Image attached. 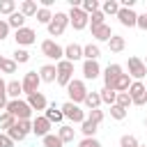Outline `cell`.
Masks as SVG:
<instances>
[{"label": "cell", "instance_id": "cell-1", "mask_svg": "<svg viewBox=\"0 0 147 147\" xmlns=\"http://www.w3.org/2000/svg\"><path fill=\"white\" fill-rule=\"evenodd\" d=\"M7 113H11L14 117H16V122H21V119H32V108H30V103L25 101V99H9V103H7Z\"/></svg>", "mask_w": 147, "mask_h": 147}, {"label": "cell", "instance_id": "cell-2", "mask_svg": "<svg viewBox=\"0 0 147 147\" xmlns=\"http://www.w3.org/2000/svg\"><path fill=\"white\" fill-rule=\"evenodd\" d=\"M87 92H90V90H87V85H85L83 78H74V80L67 85V94H69V101H71V103H78V106H80V103L85 101Z\"/></svg>", "mask_w": 147, "mask_h": 147}, {"label": "cell", "instance_id": "cell-3", "mask_svg": "<svg viewBox=\"0 0 147 147\" xmlns=\"http://www.w3.org/2000/svg\"><path fill=\"white\" fill-rule=\"evenodd\" d=\"M60 110H62V115H64V119H69L71 124H83L85 119H87V113L78 106V103H71V101H64L62 106H60Z\"/></svg>", "mask_w": 147, "mask_h": 147}, {"label": "cell", "instance_id": "cell-4", "mask_svg": "<svg viewBox=\"0 0 147 147\" xmlns=\"http://www.w3.org/2000/svg\"><path fill=\"white\" fill-rule=\"evenodd\" d=\"M41 55L48 60H55V64L60 60H64V46H60L55 39H44L41 41Z\"/></svg>", "mask_w": 147, "mask_h": 147}, {"label": "cell", "instance_id": "cell-5", "mask_svg": "<svg viewBox=\"0 0 147 147\" xmlns=\"http://www.w3.org/2000/svg\"><path fill=\"white\" fill-rule=\"evenodd\" d=\"M67 25H69V14H64V11H55V14H53V21L46 25V30H48L51 37H60V34L67 30Z\"/></svg>", "mask_w": 147, "mask_h": 147}, {"label": "cell", "instance_id": "cell-6", "mask_svg": "<svg viewBox=\"0 0 147 147\" xmlns=\"http://www.w3.org/2000/svg\"><path fill=\"white\" fill-rule=\"evenodd\" d=\"M14 41H16V48H28V46L37 44V32L25 25V28H21V30L14 32Z\"/></svg>", "mask_w": 147, "mask_h": 147}, {"label": "cell", "instance_id": "cell-7", "mask_svg": "<svg viewBox=\"0 0 147 147\" xmlns=\"http://www.w3.org/2000/svg\"><path fill=\"white\" fill-rule=\"evenodd\" d=\"M124 74V69H122V64H117V62H110L106 69H103V87H110V90H115V83H117V78Z\"/></svg>", "mask_w": 147, "mask_h": 147}, {"label": "cell", "instance_id": "cell-8", "mask_svg": "<svg viewBox=\"0 0 147 147\" xmlns=\"http://www.w3.org/2000/svg\"><path fill=\"white\" fill-rule=\"evenodd\" d=\"M69 25H74V30H85L90 25V16L80 7H71L69 9Z\"/></svg>", "mask_w": 147, "mask_h": 147}, {"label": "cell", "instance_id": "cell-9", "mask_svg": "<svg viewBox=\"0 0 147 147\" xmlns=\"http://www.w3.org/2000/svg\"><path fill=\"white\" fill-rule=\"evenodd\" d=\"M126 69H129V76H131L133 80H142V78L147 76V67H145V62H142L140 57H136V55L129 57Z\"/></svg>", "mask_w": 147, "mask_h": 147}, {"label": "cell", "instance_id": "cell-10", "mask_svg": "<svg viewBox=\"0 0 147 147\" xmlns=\"http://www.w3.org/2000/svg\"><path fill=\"white\" fill-rule=\"evenodd\" d=\"M21 85H23V94H25V96H30V94H34V92H39V85H41V78H39V71H28V74L23 76V80H21Z\"/></svg>", "mask_w": 147, "mask_h": 147}, {"label": "cell", "instance_id": "cell-11", "mask_svg": "<svg viewBox=\"0 0 147 147\" xmlns=\"http://www.w3.org/2000/svg\"><path fill=\"white\" fill-rule=\"evenodd\" d=\"M129 94H131L133 106H145L147 103V87H145L142 80H133L131 87H129Z\"/></svg>", "mask_w": 147, "mask_h": 147}, {"label": "cell", "instance_id": "cell-12", "mask_svg": "<svg viewBox=\"0 0 147 147\" xmlns=\"http://www.w3.org/2000/svg\"><path fill=\"white\" fill-rule=\"evenodd\" d=\"M80 71H83V80H96L101 76V64L99 60H83Z\"/></svg>", "mask_w": 147, "mask_h": 147}, {"label": "cell", "instance_id": "cell-13", "mask_svg": "<svg viewBox=\"0 0 147 147\" xmlns=\"http://www.w3.org/2000/svg\"><path fill=\"white\" fill-rule=\"evenodd\" d=\"M51 129H53V124H51L44 115L32 117V133H34L37 138H46V136L51 133Z\"/></svg>", "mask_w": 147, "mask_h": 147}, {"label": "cell", "instance_id": "cell-14", "mask_svg": "<svg viewBox=\"0 0 147 147\" xmlns=\"http://www.w3.org/2000/svg\"><path fill=\"white\" fill-rule=\"evenodd\" d=\"M117 21H119V25H124V28H138V14L133 11V9H126V7H122L119 11H117V16H115Z\"/></svg>", "mask_w": 147, "mask_h": 147}, {"label": "cell", "instance_id": "cell-15", "mask_svg": "<svg viewBox=\"0 0 147 147\" xmlns=\"http://www.w3.org/2000/svg\"><path fill=\"white\" fill-rule=\"evenodd\" d=\"M25 101L30 103V108H32V110H41V113H44V110L48 108V99H46V94H44V92H34V94H30Z\"/></svg>", "mask_w": 147, "mask_h": 147}, {"label": "cell", "instance_id": "cell-16", "mask_svg": "<svg viewBox=\"0 0 147 147\" xmlns=\"http://www.w3.org/2000/svg\"><path fill=\"white\" fill-rule=\"evenodd\" d=\"M64 60H69V62H78V60H83V46L80 44H67L64 46Z\"/></svg>", "mask_w": 147, "mask_h": 147}, {"label": "cell", "instance_id": "cell-17", "mask_svg": "<svg viewBox=\"0 0 147 147\" xmlns=\"http://www.w3.org/2000/svg\"><path fill=\"white\" fill-rule=\"evenodd\" d=\"M41 115H44L51 124H60V126H62V122H64V115H62V110H60L55 103H48V108H46Z\"/></svg>", "mask_w": 147, "mask_h": 147}, {"label": "cell", "instance_id": "cell-18", "mask_svg": "<svg viewBox=\"0 0 147 147\" xmlns=\"http://www.w3.org/2000/svg\"><path fill=\"white\" fill-rule=\"evenodd\" d=\"M115 32L110 30V25L108 23H103V25H99V28H92V37H94V41L99 44V41H110V37H113Z\"/></svg>", "mask_w": 147, "mask_h": 147}, {"label": "cell", "instance_id": "cell-19", "mask_svg": "<svg viewBox=\"0 0 147 147\" xmlns=\"http://www.w3.org/2000/svg\"><path fill=\"white\" fill-rule=\"evenodd\" d=\"M39 78H41V83H55L57 80V67L55 64L39 67Z\"/></svg>", "mask_w": 147, "mask_h": 147}, {"label": "cell", "instance_id": "cell-20", "mask_svg": "<svg viewBox=\"0 0 147 147\" xmlns=\"http://www.w3.org/2000/svg\"><path fill=\"white\" fill-rule=\"evenodd\" d=\"M18 11H21L25 18H32V16H37L39 5H37V0H23V2L18 5Z\"/></svg>", "mask_w": 147, "mask_h": 147}, {"label": "cell", "instance_id": "cell-21", "mask_svg": "<svg viewBox=\"0 0 147 147\" xmlns=\"http://www.w3.org/2000/svg\"><path fill=\"white\" fill-rule=\"evenodd\" d=\"M101 57V48L96 41H90L83 46V60H99Z\"/></svg>", "mask_w": 147, "mask_h": 147}, {"label": "cell", "instance_id": "cell-22", "mask_svg": "<svg viewBox=\"0 0 147 147\" xmlns=\"http://www.w3.org/2000/svg\"><path fill=\"white\" fill-rule=\"evenodd\" d=\"M57 138L67 145V142H74V138H76V129L71 126V124H62V126H57Z\"/></svg>", "mask_w": 147, "mask_h": 147}, {"label": "cell", "instance_id": "cell-23", "mask_svg": "<svg viewBox=\"0 0 147 147\" xmlns=\"http://www.w3.org/2000/svg\"><path fill=\"white\" fill-rule=\"evenodd\" d=\"M21 94H23L21 80H16V78L7 80V96H9V99H21Z\"/></svg>", "mask_w": 147, "mask_h": 147}, {"label": "cell", "instance_id": "cell-24", "mask_svg": "<svg viewBox=\"0 0 147 147\" xmlns=\"http://www.w3.org/2000/svg\"><path fill=\"white\" fill-rule=\"evenodd\" d=\"M108 48H110V53H122L126 48V39L122 34H113L110 41H108Z\"/></svg>", "mask_w": 147, "mask_h": 147}, {"label": "cell", "instance_id": "cell-25", "mask_svg": "<svg viewBox=\"0 0 147 147\" xmlns=\"http://www.w3.org/2000/svg\"><path fill=\"white\" fill-rule=\"evenodd\" d=\"M119 9H122V7H119V0H103V2H101V11H103L106 16H117Z\"/></svg>", "mask_w": 147, "mask_h": 147}, {"label": "cell", "instance_id": "cell-26", "mask_svg": "<svg viewBox=\"0 0 147 147\" xmlns=\"http://www.w3.org/2000/svg\"><path fill=\"white\" fill-rule=\"evenodd\" d=\"M25 21H28V18H25L21 11H14V14L7 18V23H9V28H11L14 32H16V30H21V28H25Z\"/></svg>", "mask_w": 147, "mask_h": 147}, {"label": "cell", "instance_id": "cell-27", "mask_svg": "<svg viewBox=\"0 0 147 147\" xmlns=\"http://www.w3.org/2000/svg\"><path fill=\"white\" fill-rule=\"evenodd\" d=\"M99 94H101V103H106V106H115V101H117V92H115V90H110V87H101Z\"/></svg>", "mask_w": 147, "mask_h": 147}, {"label": "cell", "instance_id": "cell-28", "mask_svg": "<svg viewBox=\"0 0 147 147\" xmlns=\"http://www.w3.org/2000/svg\"><path fill=\"white\" fill-rule=\"evenodd\" d=\"M96 129H99V124H94L92 119H85V122L80 124V133H83V138H96Z\"/></svg>", "mask_w": 147, "mask_h": 147}, {"label": "cell", "instance_id": "cell-29", "mask_svg": "<svg viewBox=\"0 0 147 147\" xmlns=\"http://www.w3.org/2000/svg\"><path fill=\"white\" fill-rule=\"evenodd\" d=\"M14 124H16V117H14L11 113L2 110V113H0V129H2V133H5V131H9Z\"/></svg>", "mask_w": 147, "mask_h": 147}, {"label": "cell", "instance_id": "cell-30", "mask_svg": "<svg viewBox=\"0 0 147 147\" xmlns=\"http://www.w3.org/2000/svg\"><path fill=\"white\" fill-rule=\"evenodd\" d=\"M131 83H133V78H131L129 74H122V76L117 78V83H115V92H129Z\"/></svg>", "mask_w": 147, "mask_h": 147}, {"label": "cell", "instance_id": "cell-31", "mask_svg": "<svg viewBox=\"0 0 147 147\" xmlns=\"http://www.w3.org/2000/svg\"><path fill=\"white\" fill-rule=\"evenodd\" d=\"M83 103L87 106V110H94V108L101 106V94H99V92H87V96H85Z\"/></svg>", "mask_w": 147, "mask_h": 147}, {"label": "cell", "instance_id": "cell-32", "mask_svg": "<svg viewBox=\"0 0 147 147\" xmlns=\"http://www.w3.org/2000/svg\"><path fill=\"white\" fill-rule=\"evenodd\" d=\"M80 9L90 16V14H94V11L101 9V2H99V0H83V2H80Z\"/></svg>", "mask_w": 147, "mask_h": 147}, {"label": "cell", "instance_id": "cell-33", "mask_svg": "<svg viewBox=\"0 0 147 147\" xmlns=\"http://www.w3.org/2000/svg\"><path fill=\"white\" fill-rule=\"evenodd\" d=\"M14 11H18L16 9V0H0V14H5L9 18Z\"/></svg>", "mask_w": 147, "mask_h": 147}, {"label": "cell", "instance_id": "cell-34", "mask_svg": "<svg viewBox=\"0 0 147 147\" xmlns=\"http://www.w3.org/2000/svg\"><path fill=\"white\" fill-rule=\"evenodd\" d=\"M41 147H64V142L57 138V133H48L46 138H41Z\"/></svg>", "mask_w": 147, "mask_h": 147}, {"label": "cell", "instance_id": "cell-35", "mask_svg": "<svg viewBox=\"0 0 147 147\" xmlns=\"http://www.w3.org/2000/svg\"><path fill=\"white\" fill-rule=\"evenodd\" d=\"M37 23H41V25H48L51 21H53V11L51 9H44V7H39V11H37Z\"/></svg>", "mask_w": 147, "mask_h": 147}, {"label": "cell", "instance_id": "cell-36", "mask_svg": "<svg viewBox=\"0 0 147 147\" xmlns=\"http://www.w3.org/2000/svg\"><path fill=\"white\" fill-rule=\"evenodd\" d=\"M11 60H14L16 64H25V62H30V51H28V48H16Z\"/></svg>", "mask_w": 147, "mask_h": 147}, {"label": "cell", "instance_id": "cell-37", "mask_svg": "<svg viewBox=\"0 0 147 147\" xmlns=\"http://www.w3.org/2000/svg\"><path fill=\"white\" fill-rule=\"evenodd\" d=\"M18 64L11 60V57H2V67H0V74H16Z\"/></svg>", "mask_w": 147, "mask_h": 147}, {"label": "cell", "instance_id": "cell-38", "mask_svg": "<svg viewBox=\"0 0 147 147\" xmlns=\"http://www.w3.org/2000/svg\"><path fill=\"white\" fill-rule=\"evenodd\" d=\"M5 133H7V136H9L11 140H14V142H23V140L28 138V136H25V133H23V131L18 129V124H14V126H11L9 131H5Z\"/></svg>", "mask_w": 147, "mask_h": 147}, {"label": "cell", "instance_id": "cell-39", "mask_svg": "<svg viewBox=\"0 0 147 147\" xmlns=\"http://www.w3.org/2000/svg\"><path fill=\"white\" fill-rule=\"evenodd\" d=\"M119 147H140V142H138V138L133 133H124L119 138Z\"/></svg>", "mask_w": 147, "mask_h": 147}, {"label": "cell", "instance_id": "cell-40", "mask_svg": "<svg viewBox=\"0 0 147 147\" xmlns=\"http://www.w3.org/2000/svg\"><path fill=\"white\" fill-rule=\"evenodd\" d=\"M55 67H57V74H67V76H74V62H69V60H60Z\"/></svg>", "mask_w": 147, "mask_h": 147}, {"label": "cell", "instance_id": "cell-41", "mask_svg": "<svg viewBox=\"0 0 147 147\" xmlns=\"http://www.w3.org/2000/svg\"><path fill=\"white\" fill-rule=\"evenodd\" d=\"M106 23V14L99 9V11H94V14H90V25L92 28H99V25H103Z\"/></svg>", "mask_w": 147, "mask_h": 147}, {"label": "cell", "instance_id": "cell-42", "mask_svg": "<svg viewBox=\"0 0 147 147\" xmlns=\"http://www.w3.org/2000/svg\"><path fill=\"white\" fill-rule=\"evenodd\" d=\"M117 106H122V108H126L129 110V106H133V101H131V94L129 92H117V101H115Z\"/></svg>", "mask_w": 147, "mask_h": 147}, {"label": "cell", "instance_id": "cell-43", "mask_svg": "<svg viewBox=\"0 0 147 147\" xmlns=\"http://www.w3.org/2000/svg\"><path fill=\"white\" fill-rule=\"evenodd\" d=\"M103 117H106V113H103L101 108H94V110H90V113H87V119H92L94 124H101V122H103Z\"/></svg>", "mask_w": 147, "mask_h": 147}, {"label": "cell", "instance_id": "cell-44", "mask_svg": "<svg viewBox=\"0 0 147 147\" xmlns=\"http://www.w3.org/2000/svg\"><path fill=\"white\" fill-rule=\"evenodd\" d=\"M110 117L113 119H124L126 117V108H122V106H110Z\"/></svg>", "mask_w": 147, "mask_h": 147}, {"label": "cell", "instance_id": "cell-45", "mask_svg": "<svg viewBox=\"0 0 147 147\" xmlns=\"http://www.w3.org/2000/svg\"><path fill=\"white\" fill-rule=\"evenodd\" d=\"M9 32H11V28H9L7 18H0V41H2V39H7V37H9Z\"/></svg>", "mask_w": 147, "mask_h": 147}, {"label": "cell", "instance_id": "cell-46", "mask_svg": "<svg viewBox=\"0 0 147 147\" xmlns=\"http://www.w3.org/2000/svg\"><path fill=\"white\" fill-rule=\"evenodd\" d=\"M16 124H18V129H21L25 136L32 133V119H21V122H16Z\"/></svg>", "mask_w": 147, "mask_h": 147}, {"label": "cell", "instance_id": "cell-47", "mask_svg": "<svg viewBox=\"0 0 147 147\" xmlns=\"http://www.w3.org/2000/svg\"><path fill=\"white\" fill-rule=\"evenodd\" d=\"M78 147H101V142L96 138H83V140H78Z\"/></svg>", "mask_w": 147, "mask_h": 147}, {"label": "cell", "instance_id": "cell-48", "mask_svg": "<svg viewBox=\"0 0 147 147\" xmlns=\"http://www.w3.org/2000/svg\"><path fill=\"white\" fill-rule=\"evenodd\" d=\"M71 80H74V76H67V74H57V80H55V83H57L60 87H67Z\"/></svg>", "mask_w": 147, "mask_h": 147}, {"label": "cell", "instance_id": "cell-49", "mask_svg": "<svg viewBox=\"0 0 147 147\" xmlns=\"http://www.w3.org/2000/svg\"><path fill=\"white\" fill-rule=\"evenodd\" d=\"M0 147H16V142H14L7 133H0Z\"/></svg>", "mask_w": 147, "mask_h": 147}, {"label": "cell", "instance_id": "cell-50", "mask_svg": "<svg viewBox=\"0 0 147 147\" xmlns=\"http://www.w3.org/2000/svg\"><path fill=\"white\" fill-rule=\"evenodd\" d=\"M138 28L147 32V11L145 14H138Z\"/></svg>", "mask_w": 147, "mask_h": 147}, {"label": "cell", "instance_id": "cell-51", "mask_svg": "<svg viewBox=\"0 0 147 147\" xmlns=\"http://www.w3.org/2000/svg\"><path fill=\"white\" fill-rule=\"evenodd\" d=\"M7 103H9V96H7V92H5V94H0V113L7 110Z\"/></svg>", "mask_w": 147, "mask_h": 147}, {"label": "cell", "instance_id": "cell-52", "mask_svg": "<svg viewBox=\"0 0 147 147\" xmlns=\"http://www.w3.org/2000/svg\"><path fill=\"white\" fill-rule=\"evenodd\" d=\"M5 92H7V80L0 76V94H5Z\"/></svg>", "mask_w": 147, "mask_h": 147}, {"label": "cell", "instance_id": "cell-53", "mask_svg": "<svg viewBox=\"0 0 147 147\" xmlns=\"http://www.w3.org/2000/svg\"><path fill=\"white\" fill-rule=\"evenodd\" d=\"M145 129H147V115H145Z\"/></svg>", "mask_w": 147, "mask_h": 147}, {"label": "cell", "instance_id": "cell-54", "mask_svg": "<svg viewBox=\"0 0 147 147\" xmlns=\"http://www.w3.org/2000/svg\"><path fill=\"white\" fill-rule=\"evenodd\" d=\"M142 62H145V67H147V57H145V60H142Z\"/></svg>", "mask_w": 147, "mask_h": 147}, {"label": "cell", "instance_id": "cell-55", "mask_svg": "<svg viewBox=\"0 0 147 147\" xmlns=\"http://www.w3.org/2000/svg\"><path fill=\"white\" fill-rule=\"evenodd\" d=\"M0 67H2V55H0Z\"/></svg>", "mask_w": 147, "mask_h": 147}, {"label": "cell", "instance_id": "cell-56", "mask_svg": "<svg viewBox=\"0 0 147 147\" xmlns=\"http://www.w3.org/2000/svg\"><path fill=\"white\" fill-rule=\"evenodd\" d=\"M140 147H147V145H140Z\"/></svg>", "mask_w": 147, "mask_h": 147}]
</instances>
